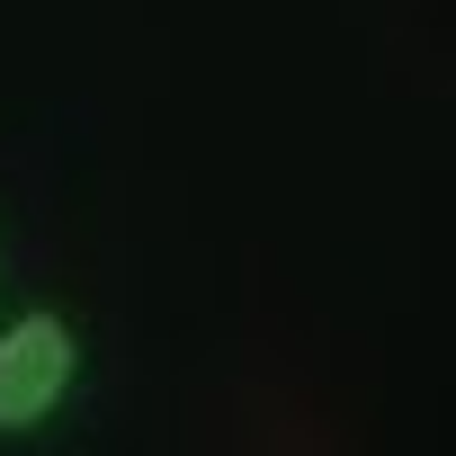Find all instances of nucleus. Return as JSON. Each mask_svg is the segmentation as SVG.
I'll return each mask as SVG.
<instances>
[{
    "label": "nucleus",
    "mask_w": 456,
    "mask_h": 456,
    "mask_svg": "<svg viewBox=\"0 0 456 456\" xmlns=\"http://www.w3.org/2000/svg\"><path fill=\"white\" fill-rule=\"evenodd\" d=\"M90 376V340L63 305H19L0 322V438H37L72 411Z\"/></svg>",
    "instance_id": "1"
}]
</instances>
